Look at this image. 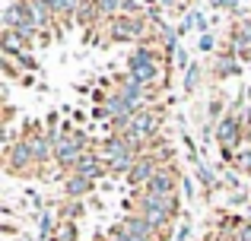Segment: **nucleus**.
I'll return each instance as SVG.
<instances>
[{
	"instance_id": "nucleus-1",
	"label": "nucleus",
	"mask_w": 251,
	"mask_h": 241,
	"mask_svg": "<svg viewBox=\"0 0 251 241\" xmlns=\"http://www.w3.org/2000/svg\"><path fill=\"white\" fill-rule=\"evenodd\" d=\"M216 146H220L223 159L232 162V155L245 146V118L239 111H226L220 121H216Z\"/></svg>"
},
{
	"instance_id": "nucleus-2",
	"label": "nucleus",
	"mask_w": 251,
	"mask_h": 241,
	"mask_svg": "<svg viewBox=\"0 0 251 241\" xmlns=\"http://www.w3.org/2000/svg\"><path fill=\"white\" fill-rule=\"evenodd\" d=\"M3 168L6 175L13 178H32L38 172V162H35V153H32V143L25 140H16V143H6L3 149Z\"/></svg>"
},
{
	"instance_id": "nucleus-3",
	"label": "nucleus",
	"mask_w": 251,
	"mask_h": 241,
	"mask_svg": "<svg viewBox=\"0 0 251 241\" xmlns=\"http://www.w3.org/2000/svg\"><path fill=\"white\" fill-rule=\"evenodd\" d=\"M207 73H213L216 83L232 80V76L242 73V61L232 54V48H229V44H223V48L213 54V61H210V67H207Z\"/></svg>"
},
{
	"instance_id": "nucleus-4",
	"label": "nucleus",
	"mask_w": 251,
	"mask_h": 241,
	"mask_svg": "<svg viewBox=\"0 0 251 241\" xmlns=\"http://www.w3.org/2000/svg\"><path fill=\"white\" fill-rule=\"evenodd\" d=\"M178 184H181V172L172 162V165H159V172L153 175V181L143 191L147 194H178Z\"/></svg>"
},
{
	"instance_id": "nucleus-5",
	"label": "nucleus",
	"mask_w": 251,
	"mask_h": 241,
	"mask_svg": "<svg viewBox=\"0 0 251 241\" xmlns=\"http://www.w3.org/2000/svg\"><path fill=\"white\" fill-rule=\"evenodd\" d=\"M92 191H96V181L92 178H86L80 172L64 175V194H67V200H83V197H89Z\"/></svg>"
},
{
	"instance_id": "nucleus-6",
	"label": "nucleus",
	"mask_w": 251,
	"mask_h": 241,
	"mask_svg": "<svg viewBox=\"0 0 251 241\" xmlns=\"http://www.w3.org/2000/svg\"><path fill=\"white\" fill-rule=\"evenodd\" d=\"M203 64H191L188 70H184V80H181V89H184V95H194L197 89H201V83H203Z\"/></svg>"
},
{
	"instance_id": "nucleus-7",
	"label": "nucleus",
	"mask_w": 251,
	"mask_h": 241,
	"mask_svg": "<svg viewBox=\"0 0 251 241\" xmlns=\"http://www.w3.org/2000/svg\"><path fill=\"white\" fill-rule=\"evenodd\" d=\"M197 184L203 187V194H213L216 187H220V178H216V172H213L210 165L197 162Z\"/></svg>"
},
{
	"instance_id": "nucleus-8",
	"label": "nucleus",
	"mask_w": 251,
	"mask_h": 241,
	"mask_svg": "<svg viewBox=\"0 0 251 241\" xmlns=\"http://www.w3.org/2000/svg\"><path fill=\"white\" fill-rule=\"evenodd\" d=\"M76 238H80V229H76L74 219H61L57 232L51 235V241H76Z\"/></svg>"
},
{
	"instance_id": "nucleus-9",
	"label": "nucleus",
	"mask_w": 251,
	"mask_h": 241,
	"mask_svg": "<svg viewBox=\"0 0 251 241\" xmlns=\"http://www.w3.org/2000/svg\"><path fill=\"white\" fill-rule=\"evenodd\" d=\"M232 165L239 168L242 175H251V146H248V143H245V146H242L239 153L232 155Z\"/></svg>"
},
{
	"instance_id": "nucleus-10",
	"label": "nucleus",
	"mask_w": 251,
	"mask_h": 241,
	"mask_svg": "<svg viewBox=\"0 0 251 241\" xmlns=\"http://www.w3.org/2000/svg\"><path fill=\"white\" fill-rule=\"evenodd\" d=\"M210 6L220 13H229V16H239V10L245 6V0H210Z\"/></svg>"
},
{
	"instance_id": "nucleus-11",
	"label": "nucleus",
	"mask_w": 251,
	"mask_h": 241,
	"mask_svg": "<svg viewBox=\"0 0 251 241\" xmlns=\"http://www.w3.org/2000/svg\"><path fill=\"white\" fill-rule=\"evenodd\" d=\"M57 225H61V222H57V219L51 216V213H42V219H38V232H42V238L54 235V232H57Z\"/></svg>"
},
{
	"instance_id": "nucleus-12",
	"label": "nucleus",
	"mask_w": 251,
	"mask_h": 241,
	"mask_svg": "<svg viewBox=\"0 0 251 241\" xmlns=\"http://www.w3.org/2000/svg\"><path fill=\"white\" fill-rule=\"evenodd\" d=\"M197 51H201V54H216V35L213 32H203V35L197 38Z\"/></svg>"
},
{
	"instance_id": "nucleus-13",
	"label": "nucleus",
	"mask_w": 251,
	"mask_h": 241,
	"mask_svg": "<svg viewBox=\"0 0 251 241\" xmlns=\"http://www.w3.org/2000/svg\"><path fill=\"white\" fill-rule=\"evenodd\" d=\"M188 19H191V25H194V29L201 32V35H203V32H210V19L203 16L201 10H191V13H188Z\"/></svg>"
},
{
	"instance_id": "nucleus-14",
	"label": "nucleus",
	"mask_w": 251,
	"mask_h": 241,
	"mask_svg": "<svg viewBox=\"0 0 251 241\" xmlns=\"http://www.w3.org/2000/svg\"><path fill=\"white\" fill-rule=\"evenodd\" d=\"M172 67H175L178 73H184V70L191 67V57H188V51H184L181 44H178V48H175V61H172Z\"/></svg>"
},
{
	"instance_id": "nucleus-15",
	"label": "nucleus",
	"mask_w": 251,
	"mask_h": 241,
	"mask_svg": "<svg viewBox=\"0 0 251 241\" xmlns=\"http://www.w3.org/2000/svg\"><path fill=\"white\" fill-rule=\"evenodd\" d=\"M181 191H184V197H188V200H194V181L181 178Z\"/></svg>"
},
{
	"instance_id": "nucleus-16",
	"label": "nucleus",
	"mask_w": 251,
	"mask_h": 241,
	"mask_svg": "<svg viewBox=\"0 0 251 241\" xmlns=\"http://www.w3.org/2000/svg\"><path fill=\"white\" fill-rule=\"evenodd\" d=\"M245 3H251V0H245Z\"/></svg>"
}]
</instances>
